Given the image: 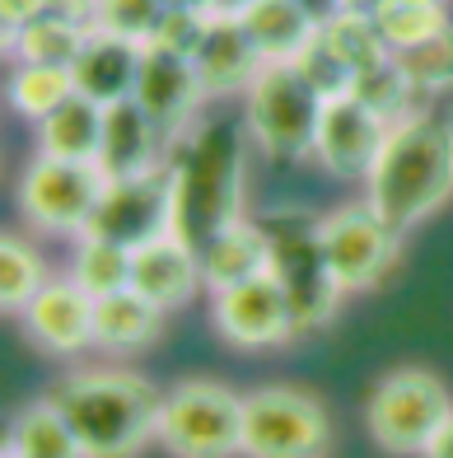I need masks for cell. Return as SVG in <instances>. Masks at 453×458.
Listing matches in <instances>:
<instances>
[{"label":"cell","instance_id":"ee69618b","mask_svg":"<svg viewBox=\"0 0 453 458\" xmlns=\"http://www.w3.org/2000/svg\"><path fill=\"white\" fill-rule=\"evenodd\" d=\"M440 5H444V0H440Z\"/></svg>","mask_w":453,"mask_h":458},{"label":"cell","instance_id":"7c38bea8","mask_svg":"<svg viewBox=\"0 0 453 458\" xmlns=\"http://www.w3.org/2000/svg\"><path fill=\"white\" fill-rule=\"evenodd\" d=\"M388 131H393V122L379 117L356 94L327 98L323 122H318L314 159L341 182H369V174H374V164H379L383 145H388Z\"/></svg>","mask_w":453,"mask_h":458},{"label":"cell","instance_id":"e575fe53","mask_svg":"<svg viewBox=\"0 0 453 458\" xmlns=\"http://www.w3.org/2000/svg\"><path fill=\"white\" fill-rule=\"evenodd\" d=\"M206 29H211V14L206 10H164L159 29L146 47H159V52H173V56H197L201 43H206Z\"/></svg>","mask_w":453,"mask_h":458},{"label":"cell","instance_id":"3957f363","mask_svg":"<svg viewBox=\"0 0 453 458\" xmlns=\"http://www.w3.org/2000/svg\"><path fill=\"white\" fill-rule=\"evenodd\" d=\"M52 403L71 421L85 458H136L150 440H159L164 398L136 369H80L52 388Z\"/></svg>","mask_w":453,"mask_h":458},{"label":"cell","instance_id":"9c48e42d","mask_svg":"<svg viewBox=\"0 0 453 458\" xmlns=\"http://www.w3.org/2000/svg\"><path fill=\"white\" fill-rule=\"evenodd\" d=\"M173 192H178V169L173 155L150 174L136 178H113L103 187V197L94 206V216L80 239H103V243H122L136 248L155 243L159 234H173Z\"/></svg>","mask_w":453,"mask_h":458},{"label":"cell","instance_id":"8992f818","mask_svg":"<svg viewBox=\"0 0 453 458\" xmlns=\"http://www.w3.org/2000/svg\"><path fill=\"white\" fill-rule=\"evenodd\" d=\"M453 416V398L440 374L421 365H402L383 374L365 403V426L388 454H425L440 426Z\"/></svg>","mask_w":453,"mask_h":458},{"label":"cell","instance_id":"ab89813d","mask_svg":"<svg viewBox=\"0 0 453 458\" xmlns=\"http://www.w3.org/2000/svg\"><path fill=\"white\" fill-rule=\"evenodd\" d=\"M257 5V0H211V14H224V19H243Z\"/></svg>","mask_w":453,"mask_h":458},{"label":"cell","instance_id":"e0dca14e","mask_svg":"<svg viewBox=\"0 0 453 458\" xmlns=\"http://www.w3.org/2000/svg\"><path fill=\"white\" fill-rule=\"evenodd\" d=\"M173 145L159 136V127L146 117L136 98L127 103H113L103 108V145H98V169L103 178H136V174H150L169 159Z\"/></svg>","mask_w":453,"mask_h":458},{"label":"cell","instance_id":"ffe728a7","mask_svg":"<svg viewBox=\"0 0 453 458\" xmlns=\"http://www.w3.org/2000/svg\"><path fill=\"white\" fill-rule=\"evenodd\" d=\"M266 272H272V239H266V225L257 216H243L201 248V276L211 285V295Z\"/></svg>","mask_w":453,"mask_h":458},{"label":"cell","instance_id":"4fadbf2b","mask_svg":"<svg viewBox=\"0 0 453 458\" xmlns=\"http://www.w3.org/2000/svg\"><path fill=\"white\" fill-rule=\"evenodd\" d=\"M211 318H215L220 337L243 351H262V346H281V342L299 337L295 309L272 272L243 281V285H230V290H215Z\"/></svg>","mask_w":453,"mask_h":458},{"label":"cell","instance_id":"8fae6325","mask_svg":"<svg viewBox=\"0 0 453 458\" xmlns=\"http://www.w3.org/2000/svg\"><path fill=\"white\" fill-rule=\"evenodd\" d=\"M323 248L332 262V276L346 295L379 285L398 262L402 234L388 225L369 201H346L323 216Z\"/></svg>","mask_w":453,"mask_h":458},{"label":"cell","instance_id":"9a60e30c","mask_svg":"<svg viewBox=\"0 0 453 458\" xmlns=\"http://www.w3.org/2000/svg\"><path fill=\"white\" fill-rule=\"evenodd\" d=\"M94 309L98 300L75 276H56L24 309V327L52 356H80L85 346H94Z\"/></svg>","mask_w":453,"mask_h":458},{"label":"cell","instance_id":"cb8c5ba5","mask_svg":"<svg viewBox=\"0 0 453 458\" xmlns=\"http://www.w3.org/2000/svg\"><path fill=\"white\" fill-rule=\"evenodd\" d=\"M5 445H14L24 458H85V454H80V440H75L71 421L61 416V407L52 398L33 403L24 416H19Z\"/></svg>","mask_w":453,"mask_h":458},{"label":"cell","instance_id":"74e56055","mask_svg":"<svg viewBox=\"0 0 453 458\" xmlns=\"http://www.w3.org/2000/svg\"><path fill=\"white\" fill-rule=\"evenodd\" d=\"M295 5H299L308 19H314L318 29L327 24V19H337V14H341V0H295Z\"/></svg>","mask_w":453,"mask_h":458},{"label":"cell","instance_id":"5bb4252c","mask_svg":"<svg viewBox=\"0 0 453 458\" xmlns=\"http://www.w3.org/2000/svg\"><path fill=\"white\" fill-rule=\"evenodd\" d=\"M136 103L146 108V117L159 127V136L178 145L188 136L197 108L206 103V85L188 56H173V52H159L146 47V66H140V85H136Z\"/></svg>","mask_w":453,"mask_h":458},{"label":"cell","instance_id":"44dd1931","mask_svg":"<svg viewBox=\"0 0 453 458\" xmlns=\"http://www.w3.org/2000/svg\"><path fill=\"white\" fill-rule=\"evenodd\" d=\"M243 29H248L262 66H295V61L318 43V24L295 5V0H257V5L243 14Z\"/></svg>","mask_w":453,"mask_h":458},{"label":"cell","instance_id":"52a82bcc","mask_svg":"<svg viewBox=\"0 0 453 458\" xmlns=\"http://www.w3.org/2000/svg\"><path fill=\"white\" fill-rule=\"evenodd\" d=\"M159 445L173 458H234L243 454V398L215 379H188L164 393Z\"/></svg>","mask_w":453,"mask_h":458},{"label":"cell","instance_id":"83f0119b","mask_svg":"<svg viewBox=\"0 0 453 458\" xmlns=\"http://www.w3.org/2000/svg\"><path fill=\"white\" fill-rule=\"evenodd\" d=\"M43 285H47V272H43L38 248L19 234H5L0 239V304H5V314H24Z\"/></svg>","mask_w":453,"mask_h":458},{"label":"cell","instance_id":"ac0fdd59","mask_svg":"<svg viewBox=\"0 0 453 458\" xmlns=\"http://www.w3.org/2000/svg\"><path fill=\"white\" fill-rule=\"evenodd\" d=\"M131 285L140 295H150L159 309H182L206 285L201 253L178 234H159L155 243H140L131 253Z\"/></svg>","mask_w":453,"mask_h":458},{"label":"cell","instance_id":"60d3db41","mask_svg":"<svg viewBox=\"0 0 453 458\" xmlns=\"http://www.w3.org/2000/svg\"><path fill=\"white\" fill-rule=\"evenodd\" d=\"M379 5H383V0H341V10H351V14H369V19L379 14Z\"/></svg>","mask_w":453,"mask_h":458},{"label":"cell","instance_id":"ba28073f","mask_svg":"<svg viewBox=\"0 0 453 458\" xmlns=\"http://www.w3.org/2000/svg\"><path fill=\"white\" fill-rule=\"evenodd\" d=\"M332 426L314 393L304 388H257L243 398V454L248 458H323Z\"/></svg>","mask_w":453,"mask_h":458},{"label":"cell","instance_id":"6da1fadb","mask_svg":"<svg viewBox=\"0 0 453 458\" xmlns=\"http://www.w3.org/2000/svg\"><path fill=\"white\" fill-rule=\"evenodd\" d=\"M248 122L243 113H224L201 122L173 145V234L192 243L197 253L215 234L248 216Z\"/></svg>","mask_w":453,"mask_h":458},{"label":"cell","instance_id":"4dcf8cb0","mask_svg":"<svg viewBox=\"0 0 453 458\" xmlns=\"http://www.w3.org/2000/svg\"><path fill=\"white\" fill-rule=\"evenodd\" d=\"M327 43H332V52L351 66L356 75L365 71V66H374V61H383V56H393L388 52V43H383V33H379V24L369 14H351V10H341L337 19H327V24L318 29Z\"/></svg>","mask_w":453,"mask_h":458},{"label":"cell","instance_id":"d6986e66","mask_svg":"<svg viewBox=\"0 0 453 458\" xmlns=\"http://www.w3.org/2000/svg\"><path fill=\"white\" fill-rule=\"evenodd\" d=\"M192 66L206 85V98H230V94H248V85L262 75V56L248 29H243V19L211 14V29H206V43L192 56Z\"/></svg>","mask_w":453,"mask_h":458},{"label":"cell","instance_id":"836d02e7","mask_svg":"<svg viewBox=\"0 0 453 458\" xmlns=\"http://www.w3.org/2000/svg\"><path fill=\"white\" fill-rule=\"evenodd\" d=\"M295 66L308 75V85H314L323 98H346V94L356 89V71H351V66H346V61L332 52V43H327L323 33H318V43L295 61Z\"/></svg>","mask_w":453,"mask_h":458},{"label":"cell","instance_id":"d4e9b609","mask_svg":"<svg viewBox=\"0 0 453 458\" xmlns=\"http://www.w3.org/2000/svg\"><path fill=\"white\" fill-rule=\"evenodd\" d=\"M89 43V29L80 24H61V19H33L29 29H19L14 38H5V47L19 56V61H33V66H75L80 52Z\"/></svg>","mask_w":453,"mask_h":458},{"label":"cell","instance_id":"8d00e7d4","mask_svg":"<svg viewBox=\"0 0 453 458\" xmlns=\"http://www.w3.org/2000/svg\"><path fill=\"white\" fill-rule=\"evenodd\" d=\"M47 19H61V24H80V29H94V14H98V0H47Z\"/></svg>","mask_w":453,"mask_h":458},{"label":"cell","instance_id":"4316f807","mask_svg":"<svg viewBox=\"0 0 453 458\" xmlns=\"http://www.w3.org/2000/svg\"><path fill=\"white\" fill-rule=\"evenodd\" d=\"M360 103H369L379 117H388V122H402V117H411L421 108V89L407 80V71L398 66V56H383V61H374V66H365L360 75H356V89H351Z\"/></svg>","mask_w":453,"mask_h":458},{"label":"cell","instance_id":"b9f144b4","mask_svg":"<svg viewBox=\"0 0 453 458\" xmlns=\"http://www.w3.org/2000/svg\"><path fill=\"white\" fill-rule=\"evenodd\" d=\"M164 5H169V10H206V14H211V0H164Z\"/></svg>","mask_w":453,"mask_h":458},{"label":"cell","instance_id":"1f68e13d","mask_svg":"<svg viewBox=\"0 0 453 458\" xmlns=\"http://www.w3.org/2000/svg\"><path fill=\"white\" fill-rule=\"evenodd\" d=\"M393 56H398V66L407 71L411 85L421 89V98L453 89V24L440 29L435 38H425V43H416V47L393 52Z\"/></svg>","mask_w":453,"mask_h":458},{"label":"cell","instance_id":"30bf717a","mask_svg":"<svg viewBox=\"0 0 453 458\" xmlns=\"http://www.w3.org/2000/svg\"><path fill=\"white\" fill-rule=\"evenodd\" d=\"M103 187H108V178H103L98 164L38 155L19 174V211H24L29 225L47 229V234H85Z\"/></svg>","mask_w":453,"mask_h":458},{"label":"cell","instance_id":"f546056e","mask_svg":"<svg viewBox=\"0 0 453 458\" xmlns=\"http://www.w3.org/2000/svg\"><path fill=\"white\" fill-rule=\"evenodd\" d=\"M71 276L85 285L94 300L117 295V290L131 285V248L103 243V239H80V253H75Z\"/></svg>","mask_w":453,"mask_h":458},{"label":"cell","instance_id":"2e32d148","mask_svg":"<svg viewBox=\"0 0 453 458\" xmlns=\"http://www.w3.org/2000/svg\"><path fill=\"white\" fill-rule=\"evenodd\" d=\"M140 66H146V43L108 33V29H89V43H85V52H80V61L71 66L75 94L94 98L98 108L127 103V98H136Z\"/></svg>","mask_w":453,"mask_h":458},{"label":"cell","instance_id":"603a6c76","mask_svg":"<svg viewBox=\"0 0 453 458\" xmlns=\"http://www.w3.org/2000/svg\"><path fill=\"white\" fill-rule=\"evenodd\" d=\"M98 145H103V108L85 94H71L56 113L38 122V155L98 164Z\"/></svg>","mask_w":453,"mask_h":458},{"label":"cell","instance_id":"7bdbcfd3","mask_svg":"<svg viewBox=\"0 0 453 458\" xmlns=\"http://www.w3.org/2000/svg\"><path fill=\"white\" fill-rule=\"evenodd\" d=\"M0 458H24V454H19L14 445H5V454H0Z\"/></svg>","mask_w":453,"mask_h":458},{"label":"cell","instance_id":"d6a6232c","mask_svg":"<svg viewBox=\"0 0 453 458\" xmlns=\"http://www.w3.org/2000/svg\"><path fill=\"white\" fill-rule=\"evenodd\" d=\"M164 0H98L94 29H108L122 38H136V43H150L159 19H164Z\"/></svg>","mask_w":453,"mask_h":458},{"label":"cell","instance_id":"f1b7e54d","mask_svg":"<svg viewBox=\"0 0 453 458\" xmlns=\"http://www.w3.org/2000/svg\"><path fill=\"white\" fill-rule=\"evenodd\" d=\"M374 24L383 33L388 52H407V47L425 43V38H435L440 29H449V19H444L440 0H383Z\"/></svg>","mask_w":453,"mask_h":458},{"label":"cell","instance_id":"277c9868","mask_svg":"<svg viewBox=\"0 0 453 458\" xmlns=\"http://www.w3.org/2000/svg\"><path fill=\"white\" fill-rule=\"evenodd\" d=\"M257 220L266 225V239H272V276L295 309L299 337H308V332H318L337 314V304L346 295L323 248V220L299 211V206H272Z\"/></svg>","mask_w":453,"mask_h":458},{"label":"cell","instance_id":"f35d334b","mask_svg":"<svg viewBox=\"0 0 453 458\" xmlns=\"http://www.w3.org/2000/svg\"><path fill=\"white\" fill-rule=\"evenodd\" d=\"M425 458H453V416L440 426V435L430 440V449H425Z\"/></svg>","mask_w":453,"mask_h":458},{"label":"cell","instance_id":"7402d4cb","mask_svg":"<svg viewBox=\"0 0 453 458\" xmlns=\"http://www.w3.org/2000/svg\"><path fill=\"white\" fill-rule=\"evenodd\" d=\"M164 314L150 295H140L136 285L117 290V295H103L98 309H94V346L103 351H140L159 337L164 327Z\"/></svg>","mask_w":453,"mask_h":458},{"label":"cell","instance_id":"d590c367","mask_svg":"<svg viewBox=\"0 0 453 458\" xmlns=\"http://www.w3.org/2000/svg\"><path fill=\"white\" fill-rule=\"evenodd\" d=\"M47 0H0V24H5V38H14L19 29H29L33 19H43Z\"/></svg>","mask_w":453,"mask_h":458},{"label":"cell","instance_id":"484cf974","mask_svg":"<svg viewBox=\"0 0 453 458\" xmlns=\"http://www.w3.org/2000/svg\"><path fill=\"white\" fill-rule=\"evenodd\" d=\"M71 94H75V75L66 66H33V61H19L14 75H10V108L29 122H43Z\"/></svg>","mask_w":453,"mask_h":458},{"label":"cell","instance_id":"5b68a950","mask_svg":"<svg viewBox=\"0 0 453 458\" xmlns=\"http://www.w3.org/2000/svg\"><path fill=\"white\" fill-rule=\"evenodd\" d=\"M323 94L308 85L299 66H262V75L243 94V122L253 145L272 164H299L318 145Z\"/></svg>","mask_w":453,"mask_h":458},{"label":"cell","instance_id":"7a4b0ae2","mask_svg":"<svg viewBox=\"0 0 453 458\" xmlns=\"http://www.w3.org/2000/svg\"><path fill=\"white\" fill-rule=\"evenodd\" d=\"M453 197V117L435 108H416L393 122L388 145L365 182V201L407 234L411 225L435 216Z\"/></svg>","mask_w":453,"mask_h":458}]
</instances>
